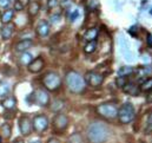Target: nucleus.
I'll return each instance as SVG.
<instances>
[{
	"label": "nucleus",
	"mask_w": 152,
	"mask_h": 143,
	"mask_svg": "<svg viewBox=\"0 0 152 143\" xmlns=\"http://www.w3.org/2000/svg\"><path fill=\"white\" fill-rule=\"evenodd\" d=\"M65 82H66V85L70 89V91L73 94H81L86 89L85 78L76 71L67 72L66 77H65Z\"/></svg>",
	"instance_id": "f03ea898"
},
{
	"label": "nucleus",
	"mask_w": 152,
	"mask_h": 143,
	"mask_svg": "<svg viewBox=\"0 0 152 143\" xmlns=\"http://www.w3.org/2000/svg\"><path fill=\"white\" fill-rule=\"evenodd\" d=\"M69 143H85L84 142V139L81 136V134L76 133V134H72L69 139Z\"/></svg>",
	"instance_id": "a878e982"
},
{
	"label": "nucleus",
	"mask_w": 152,
	"mask_h": 143,
	"mask_svg": "<svg viewBox=\"0 0 152 143\" xmlns=\"http://www.w3.org/2000/svg\"><path fill=\"white\" fill-rule=\"evenodd\" d=\"M98 35H99L98 29H97V27H91V29H88V30L85 32L84 38H85L87 41H92V40H97Z\"/></svg>",
	"instance_id": "6ab92c4d"
},
{
	"label": "nucleus",
	"mask_w": 152,
	"mask_h": 143,
	"mask_svg": "<svg viewBox=\"0 0 152 143\" xmlns=\"http://www.w3.org/2000/svg\"><path fill=\"white\" fill-rule=\"evenodd\" d=\"M1 104H2V107L5 108L6 110H13V109L15 108L17 102H15V100H14L13 97H7V98H5V100L1 102Z\"/></svg>",
	"instance_id": "5701e85b"
},
{
	"label": "nucleus",
	"mask_w": 152,
	"mask_h": 143,
	"mask_svg": "<svg viewBox=\"0 0 152 143\" xmlns=\"http://www.w3.org/2000/svg\"><path fill=\"white\" fill-rule=\"evenodd\" d=\"M134 72V69L132 66H129V65H124L121 66L119 70H118V76L120 77H127L130 74H132Z\"/></svg>",
	"instance_id": "b1692460"
},
{
	"label": "nucleus",
	"mask_w": 152,
	"mask_h": 143,
	"mask_svg": "<svg viewBox=\"0 0 152 143\" xmlns=\"http://www.w3.org/2000/svg\"><path fill=\"white\" fill-rule=\"evenodd\" d=\"M63 108H64V103H63L60 100H56V101L51 104V110H52V111H54V112L60 111Z\"/></svg>",
	"instance_id": "bb28decb"
},
{
	"label": "nucleus",
	"mask_w": 152,
	"mask_h": 143,
	"mask_svg": "<svg viewBox=\"0 0 152 143\" xmlns=\"http://www.w3.org/2000/svg\"><path fill=\"white\" fill-rule=\"evenodd\" d=\"M14 143H24V141H20V140H18V141H15Z\"/></svg>",
	"instance_id": "58836bf2"
},
{
	"label": "nucleus",
	"mask_w": 152,
	"mask_h": 143,
	"mask_svg": "<svg viewBox=\"0 0 152 143\" xmlns=\"http://www.w3.org/2000/svg\"><path fill=\"white\" fill-rule=\"evenodd\" d=\"M44 65H45L44 59L41 57H38V58L33 59L30 63V65L27 66V69H28V71L31 72V73H38V72H40L44 69Z\"/></svg>",
	"instance_id": "f8f14e48"
},
{
	"label": "nucleus",
	"mask_w": 152,
	"mask_h": 143,
	"mask_svg": "<svg viewBox=\"0 0 152 143\" xmlns=\"http://www.w3.org/2000/svg\"><path fill=\"white\" fill-rule=\"evenodd\" d=\"M53 128L58 131H64L69 125V117L64 114H57L53 117Z\"/></svg>",
	"instance_id": "9d476101"
},
{
	"label": "nucleus",
	"mask_w": 152,
	"mask_h": 143,
	"mask_svg": "<svg viewBox=\"0 0 152 143\" xmlns=\"http://www.w3.org/2000/svg\"><path fill=\"white\" fill-rule=\"evenodd\" d=\"M24 8H25V5H24V2L21 0H15L13 2V10H14V12H21V11H24Z\"/></svg>",
	"instance_id": "cd10ccee"
},
{
	"label": "nucleus",
	"mask_w": 152,
	"mask_h": 143,
	"mask_svg": "<svg viewBox=\"0 0 152 143\" xmlns=\"http://www.w3.org/2000/svg\"><path fill=\"white\" fill-rule=\"evenodd\" d=\"M136 117V110L131 103H124L119 108L118 119L121 124H130Z\"/></svg>",
	"instance_id": "20e7f679"
},
{
	"label": "nucleus",
	"mask_w": 152,
	"mask_h": 143,
	"mask_svg": "<svg viewBox=\"0 0 152 143\" xmlns=\"http://www.w3.org/2000/svg\"><path fill=\"white\" fill-rule=\"evenodd\" d=\"M78 17H79V11H78V10H75V11L71 13V15H70V19H71L72 21H75L77 18H78Z\"/></svg>",
	"instance_id": "f704fd0d"
},
{
	"label": "nucleus",
	"mask_w": 152,
	"mask_h": 143,
	"mask_svg": "<svg viewBox=\"0 0 152 143\" xmlns=\"http://www.w3.org/2000/svg\"><path fill=\"white\" fill-rule=\"evenodd\" d=\"M150 13H151V14H152V8H151V11H150Z\"/></svg>",
	"instance_id": "79ce46f5"
},
{
	"label": "nucleus",
	"mask_w": 152,
	"mask_h": 143,
	"mask_svg": "<svg viewBox=\"0 0 152 143\" xmlns=\"http://www.w3.org/2000/svg\"><path fill=\"white\" fill-rule=\"evenodd\" d=\"M85 82H86V84H88L90 86L98 88V86H100V85L103 84V82H104V76L94 71L87 72L86 76H85Z\"/></svg>",
	"instance_id": "1a4fd4ad"
},
{
	"label": "nucleus",
	"mask_w": 152,
	"mask_h": 143,
	"mask_svg": "<svg viewBox=\"0 0 152 143\" xmlns=\"http://www.w3.org/2000/svg\"><path fill=\"white\" fill-rule=\"evenodd\" d=\"M146 103H148V104H152V90L149 92V95H148V97H146Z\"/></svg>",
	"instance_id": "c9c22d12"
},
{
	"label": "nucleus",
	"mask_w": 152,
	"mask_h": 143,
	"mask_svg": "<svg viewBox=\"0 0 152 143\" xmlns=\"http://www.w3.org/2000/svg\"><path fill=\"white\" fill-rule=\"evenodd\" d=\"M33 122V129L39 134L44 133L48 127V118L45 115H36L32 119Z\"/></svg>",
	"instance_id": "6e6552de"
},
{
	"label": "nucleus",
	"mask_w": 152,
	"mask_h": 143,
	"mask_svg": "<svg viewBox=\"0 0 152 143\" xmlns=\"http://www.w3.org/2000/svg\"><path fill=\"white\" fill-rule=\"evenodd\" d=\"M31 98H32L33 103L39 105V107H47L51 103L50 94L45 89H37V90H34L32 92V95H31Z\"/></svg>",
	"instance_id": "423d86ee"
},
{
	"label": "nucleus",
	"mask_w": 152,
	"mask_h": 143,
	"mask_svg": "<svg viewBox=\"0 0 152 143\" xmlns=\"http://www.w3.org/2000/svg\"><path fill=\"white\" fill-rule=\"evenodd\" d=\"M42 85L47 91H56L61 86V78L57 72H48L42 77Z\"/></svg>",
	"instance_id": "39448f33"
},
{
	"label": "nucleus",
	"mask_w": 152,
	"mask_h": 143,
	"mask_svg": "<svg viewBox=\"0 0 152 143\" xmlns=\"http://www.w3.org/2000/svg\"><path fill=\"white\" fill-rule=\"evenodd\" d=\"M31 143H41V142H38V141H34V142H31Z\"/></svg>",
	"instance_id": "ea45409f"
},
{
	"label": "nucleus",
	"mask_w": 152,
	"mask_h": 143,
	"mask_svg": "<svg viewBox=\"0 0 152 143\" xmlns=\"http://www.w3.org/2000/svg\"><path fill=\"white\" fill-rule=\"evenodd\" d=\"M47 143H60V141H59L58 139H54V137H53V139H50V140L47 141Z\"/></svg>",
	"instance_id": "e433bc0d"
},
{
	"label": "nucleus",
	"mask_w": 152,
	"mask_h": 143,
	"mask_svg": "<svg viewBox=\"0 0 152 143\" xmlns=\"http://www.w3.org/2000/svg\"><path fill=\"white\" fill-rule=\"evenodd\" d=\"M11 89L12 88H11L10 83L1 80L0 82V98H6L11 94Z\"/></svg>",
	"instance_id": "f3484780"
},
{
	"label": "nucleus",
	"mask_w": 152,
	"mask_h": 143,
	"mask_svg": "<svg viewBox=\"0 0 152 143\" xmlns=\"http://www.w3.org/2000/svg\"><path fill=\"white\" fill-rule=\"evenodd\" d=\"M13 32H14V26H13L12 24H6V25L1 29V31H0L1 39H2V40H8V39H11Z\"/></svg>",
	"instance_id": "4468645a"
},
{
	"label": "nucleus",
	"mask_w": 152,
	"mask_h": 143,
	"mask_svg": "<svg viewBox=\"0 0 152 143\" xmlns=\"http://www.w3.org/2000/svg\"><path fill=\"white\" fill-rule=\"evenodd\" d=\"M32 45H33V41H32L31 39H23V40L18 41V43L15 44V47H14V49H15L17 52L23 53V52H26L28 49H31Z\"/></svg>",
	"instance_id": "ddd939ff"
},
{
	"label": "nucleus",
	"mask_w": 152,
	"mask_h": 143,
	"mask_svg": "<svg viewBox=\"0 0 152 143\" xmlns=\"http://www.w3.org/2000/svg\"><path fill=\"white\" fill-rule=\"evenodd\" d=\"M18 125H19V131L23 136H28L32 134L33 129V122L30 117L27 116H23L19 118L18 121Z\"/></svg>",
	"instance_id": "0eeeda50"
},
{
	"label": "nucleus",
	"mask_w": 152,
	"mask_h": 143,
	"mask_svg": "<svg viewBox=\"0 0 152 143\" xmlns=\"http://www.w3.org/2000/svg\"><path fill=\"white\" fill-rule=\"evenodd\" d=\"M127 83H129V82H127L126 77H120V76H119V77L115 79V84H117V86H118V88H121V89H123Z\"/></svg>",
	"instance_id": "c756f323"
},
{
	"label": "nucleus",
	"mask_w": 152,
	"mask_h": 143,
	"mask_svg": "<svg viewBox=\"0 0 152 143\" xmlns=\"http://www.w3.org/2000/svg\"><path fill=\"white\" fill-rule=\"evenodd\" d=\"M15 0H0V10H10L11 8V5L14 2Z\"/></svg>",
	"instance_id": "c85d7f7f"
},
{
	"label": "nucleus",
	"mask_w": 152,
	"mask_h": 143,
	"mask_svg": "<svg viewBox=\"0 0 152 143\" xmlns=\"http://www.w3.org/2000/svg\"><path fill=\"white\" fill-rule=\"evenodd\" d=\"M123 90H124L126 94L131 95V96H138V95H139V91H140L139 86H137V85L133 84V83H127V84L123 88Z\"/></svg>",
	"instance_id": "dca6fc26"
},
{
	"label": "nucleus",
	"mask_w": 152,
	"mask_h": 143,
	"mask_svg": "<svg viewBox=\"0 0 152 143\" xmlns=\"http://www.w3.org/2000/svg\"><path fill=\"white\" fill-rule=\"evenodd\" d=\"M0 143H2V140H1V136H0Z\"/></svg>",
	"instance_id": "a19ab883"
},
{
	"label": "nucleus",
	"mask_w": 152,
	"mask_h": 143,
	"mask_svg": "<svg viewBox=\"0 0 152 143\" xmlns=\"http://www.w3.org/2000/svg\"><path fill=\"white\" fill-rule=\"evenodd\" d=\"M58 6V0H47V8L52 10Z\"/></svg>",
	"instance_id": "473e14b6"
},
{
	"label": "nucleus",
	"mask_w": 152,
	"mask_h": 143,
	"mask_svg": "<svg viewBox=\"0 0 152 143\" xmlns=\"http://www.w3.org/2000/svg\"><path fill=\"white\" fill-rule=\"evenodd\" d=\"M148 44L149 46H152V35H148Z\"/></svg>",
	"instance_id": "4c0bfd02"
},
{
	"label": "nucleus",
	"mask_w": 152,
	"mask_h": 143,
	"mask_svg": "<svg viewBox=\"0 0 152 143\" xmlns=\"http://www.w3.org/2000/svg\"><path fill=\"white\" fill-rule=\"evenodd\" d=\"M96 111L99 116H102L103 118L106 119H114L118 117V111L119 108L115 103L112 102H106V103H102L96 108Z\"/></svg>",
	"instance_id": "7ed1b4c3"
},
{
	"label": "nucleus",
	"mask_w": 152,
	"mask_h": 143,
	"mask_svg": "<svg viewBox=\"0 0 152 143\" xmlns=\"http://www.w3.org/2000/svg\"><path fill=\"white\" fill-rule=\"evenodd\" d=\"M40 12V2L38 1H31L28 4V15L36 17Z\"/></svg>",
	"instance_id": "aec40b11"
},
{
	"label": "nucleus",
	"mask_w": 152,
	"mask_h": 143,
	"mask_svg": "<svg viewBox=\"0 0 152 143\" xmlns=\"http://www.w3.org/2000/svg\"><path fill=\"white\" fill-rule=\"evenodd\" d=\"M14 19V10H6L2 12L1 17H0V21L2 24H11V21Z\"/></svg>",
	"instance_id": "2eb2a0df"
},
{
	"label": "nucleus",
	"mask_w": 152,
	"mask_h": 143,
	"mask_svg": "<svg viewBox=\"0 0 152 143\" xmlns=\"http://www.w3.org/2000/svg\"><path fill=\"white\" fill-rule=\"evenodd\" d=\"M0 130H1V136L4 139H10L11 135H12V125L10 123H4L1 124L0 127Z\"/></svg>",
	"instance_id": "412c9836"
},
{
	"label": "nucleus",
	"mask_w": 152,
	"mask_h": 143,
	"mask_svg": "<svg viewBox=\"0 0 152 143\" xmlns=\"http://www.w3.org/2000/svg\"><path fill=\"white\" fill-rule=\"evenodd\" d=\"M97 0H90L88 1V4H87V6H88V10H96V7H97Z\"/></svg>",
	"instance_id": "72a5a7b5"
},
{
	"label": "nucleus",
	"mask_w": 152,
	"mask_h": 143,
	"mask_svg": "<svg viewBox=\"0 0 152 143\" xmlns=\"http://www.w3.org/2000/svg\"><path fill=\"white\" fill-rule=\"evenodd\" d=\"M142 84H140V86H139V89H140V91H144V92H150L152 90V78H146V79H144V80H142L140 82Z\"/></svg>",
	"instance_id": "4be33fe9"
},
{
	"label": "nucleus",
	"mask_w": 152,
	"mask_h": 143,
	"mask_svg": "<svg viewBox=\"0 0 152 143\" xmlns=\"http://www.w3.org/2000/svg\"><path fill=\"white\" fill-rule=\"evenodd\" d=\"M50 31H51V27H50V23L45 19H40L38 23H37V26H36V33L38 35V37L40 38H45L50 35Z\"/></svg>",
	"instance_id": "9b49d317"
},
{
	"label": "nucleus",
	"mask_w": 152,
	"mask_h": 143,
	"mask_svg": "<svg viewBox=\"0 0 152 143\" xmlns=\"http://www.w3.org/2000/svg\"><path fill=\"white\" fill-rule=\"evenodd\" d=\"M97 45H98L97 40L88 41V43L84 46V52H85L86 55H91V53H93V52L96 51V49H97Z\"/></svg>",
	"instance_id": "393cba45"
},
{
	"label": "nucleus",
	"mask_w": 152,
	"mask_h": 143,
	"mask_svg": "<svg viewBox=\"0 0 152 143\" xmlns=\"http://www.w3.org/2000/svg\"><path fill=\"white\" fill-rule=\"evenodd\" d=\"M109 128L102 122H92L86 131V137L90 143H104L109 137Z\"/></svg>",
	"instance_id": "f257e3e1"
},
{
	"label": "nucleus",
	"mask_w": 152,
	"mask_h": 143,
	"mask_svg": "<svg viewBox=\"0 0 152 143\" xmlns=\"http://www.w3.org/2000/svg\"><path fill=\"white\" fill-rule=\"evenodd\" d=\"M72 2H73V0H60V6L61 7H64V8H69L71 5H72Z\"/></svg>",
	"instance_id": "7c9ffc66"
},
{
	"label": "nucleus",
	"mask_w": 152,
	"mask_h": 143,
	"mask_svg": "<svg viewBox=\"0 0 152 143\" xmlns=\"http://www.w3.org/2000/svg\"><path fill=\"white\" fill-rule=\"evenodd\" d=\"M152 131V114L149 116V119H148V124H146V129H145V133H151Z\"/></svg>",
	"instance_id": "2f4dec72"
},
{
	"label": "nucleus",
	"mask_w": 152,
	"mask_h": 143,
	"mask_svg": "<svg viewBox=\"0 0 152 143\" xmlns=\"http://www.w3.org/2000/svg\"><path fill=\"white\" fill-rule=\"evenodd\" d=\"M32 60H33V56H32V53L28 52V51L23 52V53L20 55V57H19V64H21V65H27V66H28Z\"/></svg>",
	"instance_id": "a211bd4d"
}]
</instances>
